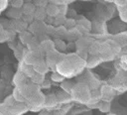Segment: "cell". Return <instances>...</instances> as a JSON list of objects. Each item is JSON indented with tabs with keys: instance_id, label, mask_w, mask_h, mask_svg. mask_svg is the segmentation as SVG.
Here are the masks:
<instances>
[{
	"instance_id": "cell-1",
	"label": "cell",
	"mask_w": 127,
	"mask_h": 115,
	"mask_svg": "<svg viewBox=\"0 0 127 115\" xmlns=\"http://www.w3.org/2000/svg\"><path fill=\"white\" fill-rule=\"evenodd\" d=\"M69 94L73 101H76V102H79L82 104H86L90 97V90H89L87 84L78 83V84L73 85Z\"/></svg>"
},
{
	"instance_id": "cell-2",
	"label": "cell",
	"mask_w": 127,
	"mask_h": 115,
	"mask_svg": "<svg viewBox=\"0 0 127 115\" xmlns=\"http://www.w3.org/2000/svg\"><path fill=\"white\" fill-rule=\"evenodd\" d=\"M45 100H46V95L40 90L39 92L31 96L29 99H27L25 104L27 105L28 110L33 111V112H38L44 108Z\"/></svg>"
},
{
	"instance_id": "cell-3",
	"label": "cell",
	"mask_w": 127,
	"mask_h": 115,
	"mask_svg": "<svg viewBox=\"0 0 127 115\" xmlns=\"http://www.w3.org/2000/svg\"><path fill=\"white\" fill-rule=\"evenodd\" d=\"M65 55H64L63 53H60L59 51H56V50H53L49 53H47V56H46V63L49 67V69L51 68L53 70V72L57 71V65L60 63V61L64 58Z\"/></svg>"
},
{
	"instance_id": "cell-4",
	"label": "cell",
	"mask_w": 127,
	"mask_h": 115,
	"mask_svg": "<svg viewBox=\"0 0 127 115\" xmlns=\"http://www.w3.org/2000/svg\"><path fill=\"white\" fill-rule=\"evenodd\" d=\"M40 86L39 85H37V84H34V83H32V82H30V83H26L25 85H23L22 87H20V88H18L19 89V91L22 93V95L24 96V98L27 100V99H29L31 96H33L34 94H36L37 92H39L40 91Z\"/></svg>"
},
{
	"instance_id": "cell-5",
	"label": "cell",
	"mask_w": 127,
	"mask_h": 115,
	"mask_svg": "<svg viewBox=\"0 0 127 115\" xmlns=\"http://www.w3.org/2000/svg\"><path fill=\"white\" fill-rule=\"evenodd\" d=\"M27 111H28V107L25 103H15L11 108L6 110V112L9 115H23Z\"/></svg>"
},
{
	"instance_id": "cell-6",
	"label": "cell",
	"mask_w": 127,
	"mask_h": 115,
	"mask_svg": "<svg viewBox=\"0 0 127 115\" xmlns=\"http://www.w3.org/2000/svg\"><path fill=\"white\" fill-rule=\"evenodd\" d=\"M100 91V95H101V100L102 101H106V102H110L113 97L115 96V90L111 87V86H102Z\"/></svg>"
},
{
	"instance_id": "cell-7",
	"label": "cell",
	"mask_w": 127,
	"mask_h": 115,
	"mask_svg": "<svg viewBox=\"0 0 127 115\" xmlns=\"http://www.w3.org/2000/svg\"><path fill=\"white\" fill-rule=\"evenodd\" d=\"M33 69L35 70L36 73H39V74H43V75H46V73L50 70L45 59L43 58H38L37 61L35 62V64L33 65Z\"/></svg>"
},
{
	"instance_id": "cell-8",
	"label": "cell",
	"mask_w": 127,
	"mask_h": 115,
	"mask_svg": "<svg viewBox=\"0 0 127 115\" xmlns=\"http://www.w3.org/2000/svg\"><path fill=\"white\" fill-rule=\"evenodd\" d=\"M13 83H14V85H15L16 88L22 87L23 85H25L27 83V77H26V75L21 70H19L18 72H16V74L13 77Z\"/></svg>"
},
{
	"instance_id": "cell-9",
	"label": "cell",
	"mask_w": 127,
	"mask_h": 115,
	"mask_svg": "<svg viewBox=\"0 0 127 115\" xmlns=\"http://www.w3.org/2000/svg\"><path fill=\"white\" fill-rule=\"evenodd\" d=\"M45 12H46V15L50 16V17H58L60 15V12H59V7L51 2H48V4L46 5L45 7Z\"/></svg>"
},
{
	"instance_id": "cell-10",
	"label": "cell",
	"mask_w": 127,
	"mask_h": 115,
	"mask_svg": "<svg viewBox=\"0 0 127 115\" xmlns=\"http://www.w3.org/2000/svg\"><path fill=\"white\" fill-rule=\"evenodd\" d=\"M39 58L36 57V54L34 53H31V52H27V53H24V56H23V63L26 64V65H30V66H33L35 64V62L37 61Z\"/></svg>"
},
{
	"instance_id": "cell-11",
	"label": "cell",
	"mask_w": 127,
	"mask_h": 115,
	"mask_svg": "<svg viewBox=\"0 0 127 115\" xmlns=\"http://www.w3.org/2000/svg\"><path fill=\"white\" fill-rule=\"evenodd\" d=\"M99 101H101V95H100V91L98 89L95 90H91L90 91V97L87 101V103L85 104L86 106L88 105H92V104H96Z\"/></svg>"
},
{
	"instance_id": "cell-12",
	"label": "cell",
	"mask_w": 127,
	"mask_h": 115,
	"mask_svg": "<svg viewBox=\"0 0 127 115\" xmlns=\"http://www.w3.org/2000/svg\"><path fill=\"white\" fill-rule=\"evenodd\" d=\"M101 63V60L98 56H88L87 59L85 60V66L87 68H93Z\"/></svg>"
},
{
	"instance_id": "cell-13",
	"label": "cell",
	"mask_w": 127,
	"mask_h": 115,
	"mask_svg": "<svg viewBox=\"0 0 127 115\" xmlns=\"http://www.w3.org/2000/svg\"><path fill=\"white\" fill-rule=\"evenodd\" d=\"M35 10H36V7L34 6L33 3H24L21 8L22 15L24 14V16H33Z\"/></svg>"
},
{
	"instance_id": "cell-14",
	"label": "cell",
	"mask_w": 127,
	"mask_h": 115,
	"mask_svg": "<svg viewBox=\"0 0 127 115\" xmlns=\"http://www.w3.org/2000/svg\"><path fill=\"white\" fill-rule=\"evenodd\" d=\"M40 47H41V50L44 51L45 53H49V52H51L53 50H56L55 49V44L51 40H45V41H43L40 44Z\"/></svg>"
},
{
	"instance_id": "cell-15",
	"label": "cell",
	"mask_w": 127,
	"mask_h": 115,
	"mask_svg": "<svg viewBox=\"0 0 127 115\" xmlns=\"http://www.w3.org/2000/svg\"><path fill=\"white\" fill-rule=\"evenodd\" d=\"M56 97H57V101H58V103H64V104H66V103L72 101L70 94L65 93V92H64V91H63V92H60L58 95H56Z\"/></svg>"
},
{
	"instance_id": "cell-16",
	"label": "cell",
	"mask_w": 127,
	"mask_h": 115,
	"mask_svg": "<svg viewBox=\"0 0 127 115\" xmlns=\"http://www.w3.org/2000/svg\"><path fill=\"white\" fill-rule=\"evenodd\" d=\"M107 43H108V46H109V51L116 57V55H118L121 52L120 44L118 42H116V41H109Z\"/></svg>"
},
{
	"instance_id": "cell-17",
	"label": "cell",
	"mask_w": 127,
	"mask_h": 115,
	"mask_svg": "<svg viewBox=\"0 0 127 115\" xmlns=\"http://www.w3.org/2000/svg\"><path fill=\"white\" fill-rule=\"evenodd\" d=\"M87 53L90 54V56H98L100 53V44L98 42H92L88 48Z\"/></svg>"
},
{
	"instance_id": "cell-18",
	"label": "cell",
	"mask_w": 127,
	"mask_h": 115,
	"mask_svg": "<svg viewBox=\"0 0 127 115\" xmlns=\"http://www.w3.org/2000/svg\"><path fill=\"white\" fill-rule=\"evenodd\" d=\"M57 104H58V101H57V97H56V95L52 94V95L46 96V100H45L44 107L52 108V107H56Z\"/></svg>"
},
{
	"instance_id": "cell-19",
	"label": "cell",
	"mask_w": 127,
	"mask_h": 115,
	"mask_svg": "<svg viewBox=\"0 0 127 115\" xmlns=\"http://www.w3.org/2000/svg\"><path fill=\"white\" fill-rule=\"evenodd\" d=\"M12 97L14 99V101L16 103H25L26 102V99L24 98V96L22 95V93L19 91L18 88H14L13 89V92H12Z\"/></svg>"
},
{
	"instance_id": "cell-20",
	"label": "cell",
	"mask_w": 127,
	"mask_h": 115,
	"mask_svg": "<svg viewBox=\"0 0 127 115\" xmlns=\"http://www.w3.org/2000/svg\"><path fill=\"white\" fill-rule=\"evenodd\" d=\"M28 46V52H31V53H34V54H37V52L39 50H41V47H40V43L35 40V39H32L31 42L27 45Z\"/></svg>"
},
{
	"instance_id": "cell-21",
	"label": "cell",
	"mask_w": 127,
	"mask_h": 115,
	"mask_svg": "<svg viewBox=\"0 0 127 115\" xmlns=\"http://www.w3.org/2000/svg\"><path fill=\"white\" fill-rule=\"evenodd\" d=\"M98 57H99L101 62H102V61H111V60H113V59L115 58V56H114L110 51L105 52V53H100V54L98 55Z\"/></svg>"
},
{
	"instance_id": "cell-22",
	"label": "cell",
	"mask_w": 127,
	"mask_h": 115,
	"mask_svg": "<svg viewBox=\"0 0 127 115\" xmlns=\"http://www.w3.org/2000/svg\"><path fill=\"white\" fill-rule=\"evenodd\" d=\"M60 85H61V88L64 90V92H65V93H68V94H69L74 84H73L71 81L64 79L63 82H61V84H60Z\"/></svg>"
},
{
	"instance_id": "cell-23",
	"label": "cell",
	"mask_w": 127,
	"mask_h": 115,
	"mask_svg": "<svg viewBox=\"0 0 127 115\" xmlns=\"http://www.w3.org/2000/svg\"><path fill=\"white\" fill-rule=\"evenodd\" d=\"M99 111L103 112V113H110V109H111V105L110 102H106V101H99L98 103V108Z\"/></svg>"
},
{
	"instance_id": "cell-24",
	"label": "cell",
	"mask_w": 127,
	"mask_h": 115,
	"mask_svg": "<svg viewBox=\"0 0 127 115\" xmlns=\"http://www.w3.org/2000/svg\"><path fill=\"white\" fill-rule=\"evenodd\" d=\"M25 75H26V77L28 78H31L32 76H34L35 74H36V72H35V70L33 69V66H30V65H26V64H24L23 63V68H22V70H21Z\"/></svg>"
},
{
	"instance_id": "cell-25",
	"label": "cell",
	"mask_w": 127,
	"mask_h": 115,
	"mask_svg": "<svg viewBox=\"0 0 127 115\" xmlns=\"http://www.w3.org/2000/svg\"><path fill=\"white\" fill-rule=\"evenodd\" d=\"M6 15H7V17H10V18H13V19H19L22 16V12H21V9L11 8L10 10H8Z\"/></svg>"
},
{
	"instance_id": "cell-26",
	"label": "cell",
	"mask_w": 127,
	"mask_h": 115,
	"mask_svg": "<svg viewBox=\"0 0 127 115\" xmlns=\"http://www.w3.org/2000/svg\"><path fill=\"white\" fill-rule=\"evenodd\" d=\"M46 79V77H45V75H43V74H39V73H36L34 76H32L31 77V82L32 83H34V84H37V85H39L40 87H41V85H42V83L44 82V80Z\"/></svg>"
},
{
	"instance_id": "cell-27",
	"label": "cell",
	"mask_w": 127,
	"mask_h": 115,
	"mask_svg": "<svg viewBox=\"0 0 127 115\" xmlns=\"http://www.w3.org/2000/svg\"><path fill=\"white\" fill-rule=\"evenodd\" d=\"M46 12H45V8H36L35 12H34V15L33 17H35L37 20L39 21H42L46 18Z\"/></svg>"
},
{
	"instance_id": "cell-28",
	"label": "cell",
	"mask_w": 127,
	"mask_h": 115,
	"mask_svg": "<svg viewBox=\"0 0 127 115\" xmlns=\"http://www.w3.org/2000/svg\"><path fill=\"white\" fill-rule=\"evenodd\" d=\"M32 39H33V38H32V35H31L30 33L25 32V31L21 32V34H20V40H21V42H22L24 45H28V44L31 42Z\"/></svg>"
},
{
	"instance_id": "cell-29",
	"label": "cell",
	"mask_w": 127,
	"mask_h": 115,
	"mask_svg": "<svg viewBox=\"0 0 127 115\" xmlns=\"http://www.w3.org/2000/svg\"><path fill=\"white\" fill-rule=\"evenodd\" d=\"M119 11V17L122 22H127V7H117Z\"/></svg>"
},
{
	"instance_id": "cell-30",
	"label": "cell",
	"mask_w": 127,
	"mask_h": 115,
	"mask_svg": "<svg viewBox=\"0 0 127 115\" xmlns=\"http://www.w3.org/2000/svg\"><path fill=\"white\" fill-rule=\"evenodd\" d=\"M51 79L53 80V81H55V82H63L65 78L61 74V73H59L58 71H55V72H53L52 74H51Z\"/></svg>"
},
{
	"instance_id": "cell-31",
	"label": "cell",
	"mask_w": 127,
	"mask_h": 115,
	"mask_svg": "<svg viewBox=\"0 0 127 115\" xmlns=\"http://www.w3.org/2000/svg\"><path fill=\"white\" fill-rule=\"evenodd\" d=\"M15 103H16V102L14 101V99H13L12 95H11V96H9V97H7V98L4 100V106H5L6 110H7V109H9V108H11Z\"/></svg>"
},
{
	"instance_id": "cell-32",
	"label": "cell",
	"mask_w": 127,
	"mask_h": 115,
	"mask_svg": "<svg viewBox=\"0 0 127 115\" xmlns=\"http://www.w3.org/2000/svg\"><path fill=\"white\" fill-rule=\"evenodd\" d=\"M68 109H69V106L68 105H66L64 107H62V108H58L57 111H55L53 115H65L67 113Z\"/></svg>"
},
{
	"instance_id": "cell-33",
	"label": "cell",
	"mask_w": 127,
	"mask_h": 115,
	"mask_svg": "<svg viewBox=\"0 0 127 115\" xmlns=\"http://www.w3.org/2000/svg\"><path fill=\"white\" fill-rule=\"evenodd\" d=\"M10 3H11L12 8H14V9H21L23 4H24V2L22 0H13Z\"/></svg>"
},
{
	"instance_id": "cell-34",
	"label": "cell",
	"mask_w": 127,
	"mask_h": 115,
	"mask_svg": "<svg viewBox=\"0 0 127 115\" xmlns=\"http://www.w3.org/2000/svg\"><path fill=\"white\" fill-rule=\"evenodd\" d=\"M65 26L67 28H72V27L76 26V23L73 19H67V20H65Z\"/></svg>"
},
{
	"instance_id": "cell-35",
	"label": "cell",
	"mask_w": 127,
	"mask_h": 115,
	"mask_svg": "<svg viewBox=\"0 0 127 115\" xmlns=\"http://www.w3.org/2000/svg\"><path fill=\"white\" fill-rule=\"evenodd\" d=\"M117 7H126L127 6V1L126 0H120V1H114Z\"/></svg>"
},
{
	"instance_id": "cell-36",
	"label": "cell",
	"mask_w": 127,
	"mask_h": 115,
	"mask_svg": "<svg viewBox=\"0 0 127 115\" xmlns=\"http://www.w3.org/2000/svg\"><path fill=\"white\" fill-rule=\"evenodd\" d=\"M33 16H24L23 17V20L25 21V22H27V23H29V22H32V20H33ZM23 21V22H24Z\"/></svg>"
},
{
	"instance_id": "cell-37",
	"label": "cell",
	"mask_w": 127,
	"mask_h": 115,
	"mask_svg": "<svg viewBox=\"0 0 127 115\" xmlns=\"http://www.w3.org/2000/svg\"><path fill=\"white\" fill-rule=\"evenodd\" d=\"M51 86V82L50 81H47L46 79L44 80V82L42 83V87H44V88H47V87H50Z\"/></svg>"
},
{
	"instance_id": "cell-38",
	"label": "cell",
	"mask_w": 127,
	"mask_h": 115,
	"mask_svg": "<svg viewBox=\"0 0 127 115\" xmlns=\"http://www.w3.org/2000/svg\"><path fill=\"white\" fill-rule=\"evenodd\" d=\"M40 115H53V114H51V113H41Z\"/></svg>"
},
{
	"instance_id": "cell-39",
	"label": "cell",
	"mask_w": 127,
	"mask_h": 115,
	"mask_svg": "<svg viewBox=\"0 0 127 115\" xmlns=\"http://www.w3.org/2000/svg\"><path fill=\"white\" fill-rule=\"evenodd\" d=\"M107 115H117V114H115V113H108Z\"/></svg>"
},
{
	"instance_id": "cell-40",
	"label": "cell",
	"mask_w": 127,
	"mask_h": 115,
	"mask_svg": "<svg viewBox=\"0 0 127 115\" xmlns=\"http://www.w3.org/2000/svg\"><path fill=\"white\" fill-rule=\"evenodd\" d=\"M2 115H9V114H8V113H7V112H5V113H3V114H2Z\"/></svg>"
}]
</instances>
